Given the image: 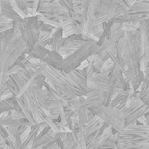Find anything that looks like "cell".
I'll return each mask as SVG.
<instances>
[{"mask_svg":"<svg viewBox=\"0 0 149 149\" xmlns=\"http://www.w3.org/2000/svg\"><path fill=\"white\" fill-rule=\"evenodd\" d=\"M115 58L126 69L124 76L129 81L141 71L142 49L138 30L125 31L123 38L115 44Z\"/></svg>","mask_w":149,"mask_h":149,"instance_id":"obj_1","label":"cell"},{"mask_svg":"<svg viewBox=\"0 0 149 149\" xmlns=\"http://www.w3.org/2000/svg\"><path fill=\"white\" fill-rule=\"evenodd\" d=\"M42 73L49 83L65 93L71 100L86 95V93L79 88L68 74L65 73L63 71L45 65L42 67Z\"/></svg>","mask_w":149,"mask_h":149,"instance_id":"obj_2","label":"cell"},{"mask_svg":"<svg viewBox=\"0 0 149 149\" xmlns=\"http://www.w3.org/2000/svg\"><path fill=\"white\" fill-rule=\"evenodd\" d=\"M97 41L89 39L86 41L77 51L63 59L62 71L65 73H68L72 70L79 68L81 64L87 60L91 56L98 54L100 52V46L96 43Z\"/></svg>","mask_w":149,"mask_h":149,"instance_id":"obj_3","label":"cell"},{"mask_svg":"<svg viewBox=\"0 0 149 149\" xmlns=\"http://www.w3.org/2000/svg\"><path fill=\"white\" fill-rule=\"evenodd\" d=\"M95 116L99 117L101 120L107 123L110 127L114 128L120 134L124 133V114L121 111L118 110L115 107L110 106L99 105L93 107L88 109Z\"/></svg>","mask_w":149,"mask_h":149,"instance_id":"obj_4","label":"cell"},{"mask_svg":"<svg viewBox=\"0 0 149 149\" xmlns=\"http://www.w3.org/2000/svg\"><path fill=\"white\" fill-rule=\"evenodd\" d=\"M17 23L20 36L25 45L24 53L27 55L29 52L35 46L38 40V32H37L31 25V16L21 18Z\"/></svg>","mask_w":149,"mask_h":149,"instance_id":"obj_5","label":"cell"},{"mask_svg":"<svg viewBox=\"0 0 149 149\" xmlns=\"http://www.w3.org/2000/svg\"><path fill=\"white\" fill-rule=\"evenodd\" d=\"M126 10L117 0H96L94 17L107 16L110 18H114L124 14Z\"/></svg>","mask_w":149,"mask_h":149,"instance_id":"obj_6","label":"cell"},{"mask_svg":"<svg viewBox=\"0 0 149 149\" xmlns=\"http://www.w3.org/2000/svg\"><path fill=\"white\" fill-rule=\"evenodd\" d=\"M89 39L91 38L84 34H72L69 37L65 38L64 45L59 49L58 53L63 57V58H65L77 51L86 41Z\"/></svg>","mask_w":149,"mask_h":149,"instance_id":"obj_7","label":"cell"},{"mask_svg":"<svg viewBox=\"0 0 149 149\" xmlns=\"http://www.w3.org/2000/svg\"><path fill=\"white\" fill-rule=\"evenodd\" d=\"M121 149H149V140L120 134Z\"/></svg>","mask_w":149,"mask_h":149,"instance_id":"obj_8","label":"cell"},{"mask_svg":"<svg viewBox=\"0 0 149 149\" xmlns=\"http://www.w3.org/2000/svg\"><path fill=\"white\" fill-rule=\"evenodd\" d=\"M123 134L149 140V126H146L141 124L140 121H137L135 124L125 127Z\"/></svg>","mask_w":149,"mask_h":149,"instance_id":"obj_9","label":"cell"},{"mask_svg":"<svg viewBox=\"0 0 149 149\" xmlns=\"http://www.w3.org/2000/svg\"><path fill=\"white\" fill-rule=\"evenodd\" d=\"M149 19V14L146 13H139V12H130L127 11L114 18H112L113 23H139L142 20Z\"/></svg>","mask_w":149,"mask_h":149,"instance_id":"obj_10","label":"cell"},{"mask_svg":"<svg viewBox=\"0 0 149 149\" xmlns=\"http://www.w3.org/2000/svg\"><path fill=\"white\" fill-rule=\"evenodd\" d=\"M107 75H105L101 72H96L92 77L87 79V88L89 87L97 89L101 93V94H103L107 87Z\"/></svg>","mask_w":149,"mask_h":149,"instance_id":"obj_11","label":"cell"},{"mask_svg":"<svg viewBox=\"0 0 149 149\" xmlns=\"http://www.w3.org/2000/svg\"><path fill=\"white\" fill-rule=\"evenodd\" d=\"M68 76L72 79L76 86L86 93L87 91V76L85 69H75L67 73Z\"/></svg>","mask_w":149,"mask_h":149,"instance_id":"obj_12","label":"cell"},{"mask_svg":"<svg viewBox=\"0 0 149 149\" xmlns=\"http://www.w3.org/2000/svg\"><path fill=\"white\" fill-rule=\"evenodd\" d=\"M149 113V107L147 105H142L138 108L131 111L127 116L124 118V125L125 127L132 124H135L141 118L144 117L145 114Z\"/></svg>","mask_w":149,"mask_h":149,"instance_id":"obj_13","label":"cell"},{"mask_svg":"<svg viewBox=\"0 0 149 149\" xmlns=\"http://www.w3.org/2000/svg\"><path fill=\"white\" fill-rule=\"evenodd\" d=\"M65 38H63V31L61 27H52V43L49 50L58 52L59 49L64 45Z\"/></svg>","mask_w":149,"mask_h":149,"instance_id":"obj_14","label":"cell"},{"mask_svg":"<svg viewBox=\"0 0 149 149\" xmlns=\"http://www.w3.org/2000/svg\"><path fill=\"white\" fill-rule=\"evenodd\" d=\"M63 59H64L63 57L58 52H53V51H50L49 53L43 58L42 61L46 65H48L50 67H52L54 69L62 71Z\"/></svg>","mask_w":149,"mask_h":149,"instance_id":"obj_15","label":"cell"},{"mask_svg":"<svg viewBox=\"0 0 149 149\" xmlns=\"http://www.w3.org/2000/svg\"><path fill=\"white\" fill-rule=\"evenodd\" d=\"M62 132H57V133H53L52 130H50L47 134H45V135L34 139L32 141V146L34 148H41L45 145H47L52 141H54L57 138H61L62 135Z\"/></svg>","mask_w":149,"mask_h":149,"instance_id":"obj_16","label":"cell"},{"mask_svg":"<svg viewBox=\"0 0 149 149\" xmlns=\"http://www.w3.org/2000/svg\"><path fill=\"white\" fill-rule=\"evenodd\" d=\"M0 13L5 17L12 21H17L21 19V17L13 10L11 0H0Z\"/></svg>","mask_w":149,"mask_h":149,"instance_id":"obj_17","label":"cell"},{"mask_svg":"<svg viewBox=\"0 0 149 149\" xmlns=\"http://www.w3.org/2000/svg\"><path fill=\"white\" fill-rule=\"evenodd\" d=\"M103 124H104L103 120H101L99 117L94 116L90 121H88L84 126V133H85L86 138L93 133H97L100 129V127L103 126Z\"/></svg>","mask_w":149,"mask_h":149,"instance_id":"obj_18","label":"cell"},{"mask_svg":"<svg viewBox=\"0 0 149 149\" xmlns=\"http://www.w3.org/2000/svg\"><path fill=\"white\" fill-rule=\"evenodd\" d=\"M17 103L18 105V107H20V110H21V113L22 115L24 116V118H25L28 122L30 123L31 126L34 125L35 124V120L33 119V116L31 114V112L27 105V102L24 97V95L20 96L19 98H17Z\"/></svg>","mask_w":149,"mask_h":149,"instance_id":"obj_19","label":"cell"},{"mask_svg":"<svg viewBox=\"0 0 149 149\" xmlns=\"http://www.w3.org/2000/svg\"><path fill=\"white\" fill-rule=\"evenodd\" d=\"M0 123L4 127H20V126H25V127H31L30 123L25 118H22L19 120H16L10 117V115L7 116H0Z\"/></svg>","mask_w":149,"mask_h":149,"instance_id":"obj_20","label":"cell"},{"mask_svg":"<svg viewBox=\"0 0 149 149\" xmlns=\"http://www.w3.org/2000/svg\"><path fill=\"white\" fill-rule=\"evenodd\" d=\"M50 50L46 47L44 46H40V45H35L27 54L28 56H30L31 58L38 60V61H42L43 58L49 53Z\"/></svg>","mask_w":149,"mask_h":149,"instance_id":"obj_21","label":"cell"},{"mask_svg":"<svg viewBox=\"0 0 149 149\" xmlns=\"http://www.w3.org/2000/svg\"><path fill=\"white\" fill-rule=\"evenodd\" d=\"M127 11L149 14V0L136 1L134 4L128 7Z\"/></svg>","mask_w":149,"mask_h":149,"instance_id":"obj_22","label":"cell"},{"mask_svg":"<svg viewBox=\"0 0 149 149\" xmlns=\"http://www.w3.org/2000/svg\"><path fill=\"white\" fill-rule=\"evenodd\" d=\"M5 129H6L7 132H9L13 136V138L15 140V147H16V148H19L21 144H22V139H21V135H20L19 131H18V127H14V126L5 127Z\"/></svg>","mask_w":149,"mask_h":149,"instance_id":"obj_23","label":"cell"},{"mask_svg":"<svg viewBox=\"0 0 149 149\" xmlns=\"http://www.w3.org/2000/svg\"><path fill=\"white\" fill-rule=\"evenodd\" d=\"M139 93H138V97L139 99L142 101L143 105H147L148 106L149 103V86H147L146 84H144L143 82L141 83V85L139 87Z\"/></svg>","mask_w":149,"mask_h":149,"instance_id":"obj_24","label":"cell"},{"mask_svg":"<svg viewBox=\"0 0 149 149\" xmlns=\"http://www.w3.org/2000/svg\"><path fill=\"white\" fill-rule=\"evenodd\" d=\"M5 86H6V88L11 93V95L17 98L18 93H19V88L17 87V84H16L12 75H10L8 77V79H7V80L5 82Z\"/></svg>","mask_w":149,"mask_h":149,"instance_id":"obj_25","label":"cell"},{"mask_svg":"<svg viewBox=\"0 0 149 149\" xmlns=\"http://www.w3.org/2000/svg\"><path fill=\"white\" fill-rule=\"evenodd\" d=\"M142 105H143L142 101L139 99V97H138V95H137V96L132 97V98L127 101V107L130 110L133 111L134 109L138 108L139 107H141V106H142Z\"/></svg>","mask_w":149,"mask_h":149,"instance_id":"obj_26","label":"cell"},{"mask_svg":"<svg viewBox=\"0 0 149 149\" xmlns=\"http://www.w3.org/2000/svg\"><path fill=\"white\" fill-rule=\"evenodd\" d=\"M12 2L14 3V4L26 16L29 17L28 15V8L25 3V0H12Z\"/></svg>","mask_w":149,"mask_h":149,"instance_id":"obj_27","label":"cell"},{"mask_svg":"<svg viewBox=\"0 0 149 149\" xmlns=\"http://www.w3.org/2000/svg\"><path fill=\"white\" fill-rule=\"evenodd\" d=\"M102 32H103V26H102V24H95V25H93L91 28V30H90L88 34H91L93 37L99 38L101 36Z\"/></svg>","mask_w":149,"mask_h":149,"instance_id":"obj_28","label":"cell"},{"mask_svg":"<svg viewBox=\"0 0 149 149\" xmlns=\"http://www.w3.org/2000/svg\"><path fill=\"white\" fill-rule=\"evenodd\" d=\"M12 77H13V79H14V80H15V82H16L17 87L19 88V91H20V90L24 87V86L25 85L26 81H25L24 79L22 77V75L19 73V72H17L12 74Z\"/></svg>","mask_w":149,"mask_h":149,"instance_id":"obj_29","label":"cell"},{"mask_svg":"<svg viewBox=\"0 0 149 149\" xmlns=\"http://www.w3.org/2000/svg\"><path fill=\"white\" fill-rule=\"evenodd\" d=\"M45 121L46 122V124L50 127V128H51V130L53 132V133H57V132H58V128H57V126H56V124H55V122L49 117V116H45Z\"/></svg>","mask_w":149,"mask_h":149,"instance_id":"obj_30","label":"cell"},{"mask_svg":"<svg viewBox=\"0 0 149 149\" xmlns=\"http://www.w3.org/2000/svg\"><path fill=\"white\" fill-rule=\"evenodd\" d=\"M14 21H9V22H5V23H1L0 24V33L12 28Z\"/></svg>","mask_w":149,"mask_h":149,"instance_id":"obj_31","label":"cell"},{"mask_svg":"<svg viewBox=\"0 0 149 149\" xmlns=\"http://www.w3.org/2000/svg\"><path fill=\"white\" fill-rule=\"evenodd\" d=\"M10 117L13 118V119H16V120H19V119H22L24 118V116L22 115V113L20 112H17L16 110H12L10 111Z\"/></svg>","mask_w":149,"mask_h":149,"instance_id":"obj_32","label":"cell"},{"mask_svg":"<svg viewBox=\"0 0 149 149\" xmlns=\"http://www.w3.org/2000/svg\"><path fill=\"white\" fill-rule=\"evenodd\" d=\"M127 101H128V98H126V99H124V100H122L121 101H120V103L115 107V108H117L118 110H120V111H121L126 106H127Z\"/></svg>","mask_w":149,"mask_h":149,"instance_id":"obj_33","label":"cell"},{"mask_svg":"<svg viewBox=\"0 0 149 149\" xmlns=\"http://www.w3.org/2000/svg\"><path fill=\"white\" fill-rule=\"evenodd\" d=\"M0 136L3 139L8 137V134H7V131L5 129V127L3 126L1 123H0Z\"/></svg>","mask_w":149,"mask_h":149,"instance_id":"obj_34","label":"cell"},{"mask_svg":"<svg viewBox=\"0 0 149 149\" xmlns=\"http://www.w3.org/2000/svg\"><path fill=\"white\" fill-rule=\"evenodd\" d=\"M10 110L7 107H5L4 105H3L2 104V102H1V100H0V115H2L3 113H8V112H10Z\"/></svg>","mask_w":149,"mask_h":149,"instance_id":"obj_35","label":"cell"},{"mask_svg":"<svg viewBox=\"0 0 149 149\" xmlns=\"http://www.w3.org/2000/svg\"><path fill=\"white\" fill-rule=\"evenodd\" d=\"M54 142H55V144H56L60 149L64 148V145H63V142H62V140H61L60 137H59V138H57V139L54 141Z\"/></svg>","mask_w":149,"mask_h":149,"instance_id":"obj_36","label":"cell"},{"mask_svg":"<svg viewBox=\"0 0 149 149\" xmlns=\"http://www.w3.org/2000/svg\"><path fill=\"white\" fill-rule=\"evenodd\" d=\"M117 2L124 8V9H126V10H127L128 9V5H127V3H126V1L125 0H117Z\"/></svg>","mask_w":149,"mask_h":149,"instance_id":"obj_37","label":"cell"},{"mask_svg":"<svg viewBox=\"0 0 149 149\" xmlns=\"http://www.w3.org/2000/svg\"><path fill=\"white\" fill-rule=\"evenodd\" d=\"M28 127H25V126H20V127H18V131H19L20 135H21V134H24V132H25V131L27 130V128H28Z\"/></svg>","mask_w":149,"mask_h":149,"instance_id":"obj_38","label":"cell"},{"mask_svg":"<svg viewBox=\"0 0 149 149\" xmlns=\"http://www.w3.org/2000/svg\"><path fill=\"white\" fill-rule=\"evenodd\" d=\"M125 1H126V3H127L128 7H130L132 4H134V3L136 2V0H125Z\"/></svg>","mask_w":149,"mask_h":149,"instance_id":"obj_39","label":"cell"},{"mask_svg":"<svg viewBox=\"0 0 149 149\" xmlns=\"http://www.w3.org/2000/svg\"><path fill=\"white\" fill-rule=\"evenodd\" d=\"M48 149H60V148H59L55 144V142H54V143H53V144H52V146H51V147H50Z\"/></svg>","mask_w":149,"mask_h":149,"instance_id":"obj_40","label":"cell"},{"mask_svg":"<svg viewBox=\"0 0 149 149\" xmlns=\"http://www.w3.org/2000/svg\"><path fill=\"white\" fill-rule=\"evenodd\" d=\"M55 1H58V0H50V2H55Z\"/></svg>","mask_w":149,"mask_h":149,"instance_id":"obj_41","label":"cell"}]
</instances>
